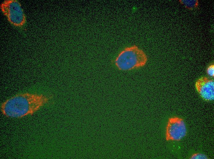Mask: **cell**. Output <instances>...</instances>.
<instances>
[{
    "label": "cell",
    "mask_w": 214,
    "mask_h": 159,
    "mask_svg": "<svg viewBox=\"0 0 214 159\" xmlns=\"http://www.w3.org/2000/svg\"><path fill=\"white\" fill-rule=\"evenodd\" d=\"M186 134V125L182 119L175 116L168 119L165 134L167 141H180Z\"/></svg>",
    "instance_id": "277c9868"
},
{
    "label": "cell",
    "mask_w": 214,
    "mask_h": 159,
    "mask_svg": "<svg viewBox=\"0 0 214 159\" xmlns=\"http://www.w3.org/2000/svg\"><path fill=\"white\" fill-rule=\"evenodd\" d=\"M207 72L210 76L214 77V65H211L208 66L207 69Z\"/></svg>",
    "instance_id": "ba28073f"
},
{
    "label": "cell",
    "mask_w": 214,
    "mask_h": 159,
    "mask_svg": "<svg viewBox=\"0 0 214 159\" xmlns=\"http://www.w3.org/2000/svg\"><path fill=\"white\" fill-rule=\"evenodd\" d=\"M147 60L146 55L142 50L137 46H132L120 51L112 63L118 69L130 71L142 67L146 64Z\"/></svg>",
    "instance_id": "7a4b0ae2"
},
{
    "label": "cell",
    "mask_w": 214,
    "mask_h": 159,
    "mask_svg": "<svg viewBox=\"0 0 214 159\" xmlns=\"http://www.w3.org/2000/svg\"><path fill=\"white\" fill-rule=\"evenodd\" d=\"M195 87L201 97L206 101L213 100L214 98V82L212 80L201 77L196 81Z\"/></svg>",
    "instance_id": "5b68a950"
},
{
    "label": "cell",
    "mask_w": 214,
    "mask_h": 159,
    "mask_svg": "<svg viewBox=\"0 0 214 159\" xmlns=\"http://www.w3.org/2000/svg\"><path fill=\"white\" fill-rule=\"evenodd\" d=\"M48 96L43 94L24 93L17 94L5 101L1 110L5 116L20 118L33 114L49 101Z\"/></svg>",
    "instance_id": "6da1fadb"
},
{
    "label": "cell",
    "mask_w": 214,
    "mask_h": 159,
    "mask_svg": "<svg viewBox=\"0 0 214 159\" xmlns=\"http://www.w3.org/2000/svg\"><path fill=\"white\" fill-rule=\"evenodd\" d=\"M0 9L12 25L21 31L26 28V15L18 0H4L0 4Z\"/></svg>",
    "instance_id": "3957f363"
},
{
    "label": "cell",
    "mask_w": 214,
    "mask_h": 159,
    "mask_svg": "<svg viewBox=\"0 0 214 159\" xmlns=\"http://www.w3.org/2000/svg\"><path fill=\"white\" fill-rule=\"evenodd\" d=\"M182 2H184L183 3L187 6H186L190 8L196 7L198 4L197 1H185Z\"/></svg>",
    "instance_id": "8992f818"
},
{
    "label": "cell",
    "mask_w": 214,
    "mask_h": 159,
    "mask_svg": "<svg viewBox=\"0 0 214 159\" xmlns=\"http://www.w3.org/2000/svg\"><path fill=\"white\" fill-rule=\"evenodd\" d=\"M190 159H208V158L205 155L200 153H194L192 155L191 157L190 158Z\"/></svg>",
    "instance_id": "52a82bcc"
}]
</instances>
